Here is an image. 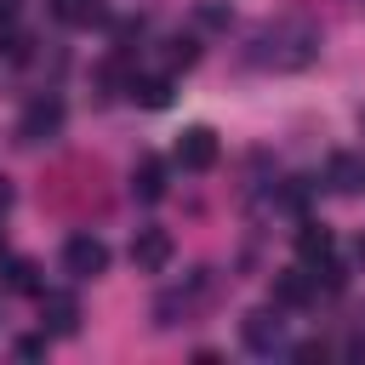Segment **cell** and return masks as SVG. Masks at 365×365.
<instances>
[{"label": "cell", "instance_id": "cell-1", "mask_svg": "<svg viewBox=\"0 0 365 365\" xmlns=\"http://www.w3.org/2000/svg\"><path fill=\"white\" fill-rule=\"evenodd\" d=\"M177 165L182 171H211L217 165V131L211 125H188L182 143H177Z\"/></svg>", "mask_w": 365, "mask_h": 365}, {"label": "cell", "instance_id": "cell-2", "mask_svg": "<svg viewBox=\"0 0 365 365\" xmlns=\"http://www.w3.org/2000/svg\"><path fill=\"white\" fill-rule=\"evenodd\" d=\"M63 268H68L74 279H91V274H103V268H108V251H103V240H91V234H74V240L63 245Z\"/></svg>", "mask_w": 365, "mask_h": 365}, {"label": "cell", "instance_id": "cell-3", "mask_svg": "<svg viewBox=\"0 0 365 365\" xmlns=\"http://www.w3.org/2000/svg\"><path fill=\"white\" fill-rule=\"evenodd\" d=\"M131 262H137L143 274H160V268L171 262V234H165V228H143V234L131 240Z\"/></svg>", "mask_w": 365, "mask_h": 365}, {"label": "cell", "instance_id": "cell-4", "mask_svg": "<svg viewBox=\"0 0 365 365\" xmlns=\"http://www.w3.org/2000/svg\"><path fill=\"white\" fill-rule=\"evenodd\" d=\"M63 125V103L57 97H40V103H29V114H23V143H40L46 131H57Z\"/></svg>", "mask_w": 365, "mask_h": 365}, {"label": "cell", "instance_id": "cell-5", "mask_svg": "<svg viewBox=\"0 0 365 365\" xmlns=\"http://www.w3.org/2000/svg\"><path fill=\"white\" fill-rule=\"evenodd\" d=\"M131 188H137V200H160V194H165V165H160V160H143V165L131 171Z\"/></svg>", "mask_w": 365, "mask_h": 365}, {"label": "cell", "instance_id": "cell-6", "mask_svg": "<svg viewBox=\"0 0 365 365\" xmlns=\"http://www.w3.org/2000/svg\"><path fill=\"white\" fill-rule=\"evenodd\" d=\"M245 342H251L257 354H268V348L279 342V319H274V314H251V319H245Z\"/></svg>", "mask_w": 365, "mask_h": 365}, {"label": "cell", "instance_id": "cell-7", "mask_svg": "<svg viewBox=\"0 0 365 365\" xmlns=\"http://www.w3.org/2000/svg\"><path fill=\"white\" fill-rule=\"evenodd\" d=\"M46 325L51 331H74L80 325V302L74 297H46Z\"/></svg>", "mask_w": 365, "mask_h": 365}, {"label": "cell", "instance_id": "cell-8", "mask_svg": "<svg viewBox=\"0 0 365 365\" xmlns=\"http://www.w3.org/2000/svg\"><path fill=\"white\" fill-rule=\"evenodd\" d=\"M274 297H279L285 308H297V302H308V297H314V279H308V274L297 268V274H285V279L274 285Z\"/></svg>", "mask_w": 365, "mask_h": 365}, {"label": "cell", "instance_id": "cell-9", "mask_svg": "<svg viewBox=\"0 0 365 365\" xmlns=\"http://www.w3.org/2000/svg\"><path fill=\"white\" fill-rule=\"evenodd\" d=\"M51 11H57L63 23H74V29H80V23H97V17H103V6H97V0H51Z\"/></svg>", "mask_w": 365, "mask_h": 365}, {"label": "cell", "instance_id": "cell-10", "mask_svg": "<svg viewBox=\"0 0 365 365\" xmlns=\"http://www.w3.org/2000/svg\"><path fill=\"white\" fill-rule=\"evenodd\" d=\"M297 251H302V262H325L331 257V234L325 228H302L297 234Z\"/></svg>", "mask_w": 365, "mask_h": 365}, {"label": "cell", "instance_id": "cell-11", "mask_svg": "<svg viewBox=\"0 0 365 365\" xmlns=\"http://www.w3.org/2000/svg\"><path fill=\"white\" fill-rule=\"evenodd\" d=\"M131 97H137L143 108H160L171 91H165V80H131Z\"/></svg>", "mask_w": 365, "mask_h": 365}, {"label": "cell", "instance_id": "cell-12", "mask_svg": "<svg viewBox=\"0 0 365 365\" xmlns=\"http://www.w3.org/2000/svg\"><path fill=\"white\" fill-rule=\"evenodd\" d=\"M331 177H336L331 188H354V177H359V165H354L348 154H336V160H331Z\"/></svg>", "mask_w": 365, "mask_h": 365}, {"label": "cell", "instance_id": "cell-13", "mask_svg": "<svg viewBox=\"0 0 365 365\" xmlns=\"http://www.w3.org/2000/svg\"><path fill=\"white\" fill-rule=\"evenodd\" d=\"M11 291H34V262H11Z\"/></svg>", "mask_w": 365, "mask_h": 365}, {"label": "cell", "instance_id": "cell-14", "mask_svg": "<svg viewBox=\"0 0 365 365\" xmlns=\"http://www.w3.org/2000/svg\"><path fill=\"white\" fill-rule=\"evenodd\" d=\"M194 57H200V46H194V40H177V46H171V63H177V68H188Z\"/></svg>", "mask_w": 365, "mask_h": 365}, {"label": "cell", "instance_id": "cell-15", "mask_svg": "<svg viewBox=\"0 0 365 365\" xmlns=\"http://www.w3.org/2000/svg\"><path fill=\"white\" fill-rule=\"evenodd\" d=\"M200 23H205V29H222L228 11H222V6H200Z\"/></svg>", "mask_w": 365, "mask_h": 365}, {"label": "cell", "instance_id": "cell-16", "mask_svg": "<svg viewBox=\"0 0 365 365\" xmlns=\"http://www.w3.org/2000/svg\"><path fill=\"white\" fill-rule=\"evenodd\" d=\"M6 205H11V182L0 177V211H6Z\"/></svg>", "mask_w": 365, "mask_h": 365}, {"label": "cell", "instance_id": "cell-17", "mask_svg": "<svg viewBox=\"0 0 365 365\" xmlns=\"http://www.w3.org/2000/svg\"><path fill=\"white\" fill-rule=\"evenodd\" d=\"M0 245H6V240H0Z\"/></svg>", "mask_w": 365, "mask_h": 365}]
</instances>
